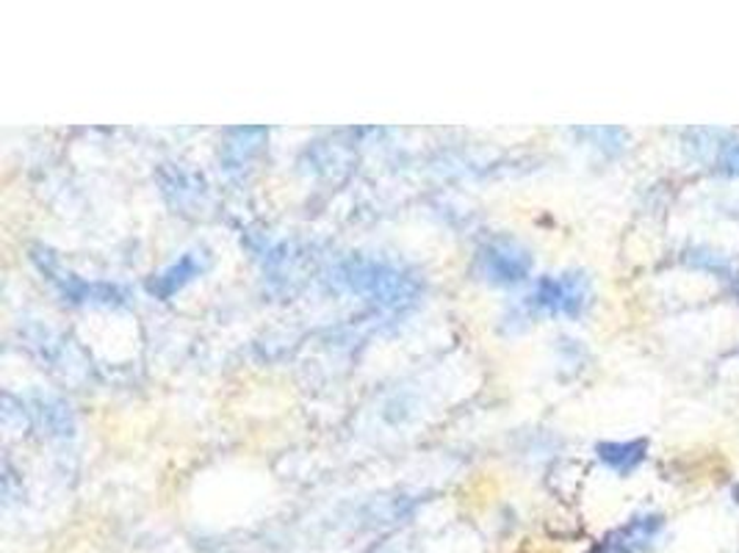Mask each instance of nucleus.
Returning a JSON list of instances; mask_svg holds the SVG:
<instances>
[{"label":"nucleus","instance_id":"nucleus-8","mask_svg":"<svg viewBox=\"0 0 739 553\" xmlns=\"http://www.w3.org/2000/svg\"><path fill=\"white\" fill-rule=\"evenodd\" d=\"M267 138L263 127H239V131H230V138L225 142L222 160L228 171H239L261 153V142Z\"/></svg>","mask_w":739,"mask_h":553},{"label":"nucleus","instance_id":"nucleus-10","mask_svg":"<svg viewBox=\"0 0 739 553\" xmlns=\"http://www.w3.org/2000/svg\"><path fill=\"white\" fill-rule=\"evenodd\" d=\"M720 166L731 175H739V144H728L720 153Z\"/></svg>","mask_w":739,"mask_h":553},{"label":"nucleus","instance_id":"nucleus-6","mask_svg":"<svg viewBox=\"0 0 739 553\" xmlns=\"http://www.w3.org/2000/svg\"><path fill=\"white\" fill-rule=\"evenodd\" d=\"M208 269V254L206 252H184L173 265L156 274L147 285V291L158 299H173L175 293L184 291L191 280L202 274Z\"/></svg>","mask_w":739,"mask_h":553},{"label":"nucleus","instance_id":"nucleus-9","mask_svg":"<svg viewBox=\"0 0 739 553\" xmlns=\"http://www.w3.org/2000/svg\"><path fill=\"white\" fill-rule=\"evenodd\" d=\"M40 415V420L45 424L48 435L53 437H73V418H70V409L59 401H40L34 409Z\"/></svg>","mask_w":739,"mask_h":553},{"label":"nucleus","instance_id":"nucleus-1","mask_svg":"<svg viewBox=\"0 0 739 553\" xmlns=\"http://www.w3.org/2000/svg\"><path fill=\"white\" fill-rule=\"evenodd\" d=\"M333 282L341 291H350L366 302L388 310H402L416 302L418 280L399 265L377 258L341 260L333 269Z\"/></svg>","mask_w":739,"mask_h":553},{"label":"nucleus","instance_id":"nucleus-7","mask_svg":"<svg viewBox=\"0 0 739 553\" xmlns=\"http://www.w3.org/2000/svg\"><path fill=\"white\" fill-rule=\"evenodd\" d=\"M595 457H599L601 465H606L612 473L628 476L645 462V457H648V442L645 440L599 442V446H595Z\"/></svg>","mask_w":739,"mask_h":553},{"label":"nucleus","instance_id":"nucleus-5","mask_svg":"<svg viewBox=\"0 0 739 553\" xmlns=\"http://www.w3.org/2000/svg\"><path fill=\"white\" fill-rule=\"evenodd\" d=\"M662 531V518L659 514H639V518L628 520L623 529L612 531L604 540V545L595 553H643L650 542L656 540V534Z\"/></svg>","mask_w":739,"mask_h":553},{"label":"nucleus","instance_id":"nucleus-2","mask_svg":"<svg viewBox=\"0 0 739 553\" xmlns=\"http://www.w3.org/2000/svg\"><path fill=\"white\" fill-rule=\"evenodd\" d=\"M590 280L582 271H565V274L540 276L534 291L529 293V310L543 315H565L579 319L590 307Z\"/></svg>","mask_w":739,"mask_h":553},{"label":"nucleus","instance_id":"nucleus-4","mask_svg":"<svg viewBox=\"0 0 739 553\" xmlns=\"http://www.w3.org/2000/svg\"><path fill=\"white\" fill-rule=\"evenodd\" d=\"M34 263L48 276L53 288L64 296V302L73 304H123L125 291L112 282H90L84 276L73 274L59 263V258L48 249H34Z\"/></svg>","mask_w":739,"mask_h":553},{"label":"nucleus","instance_id":"nucleus-3","mask_svg":"<svg viewBox=\"0 0 739 553\" xmlns=\"http://www.w3.org/2000/svg\"><path fill=\"white\" fill-rule=\"evenodd\" d=\"M532 265V252L510 236L490 238L477 252V274L490 285H518L527 280Z\"/></svg>","mask_w":739,"mask_h":553}]
</instances>
